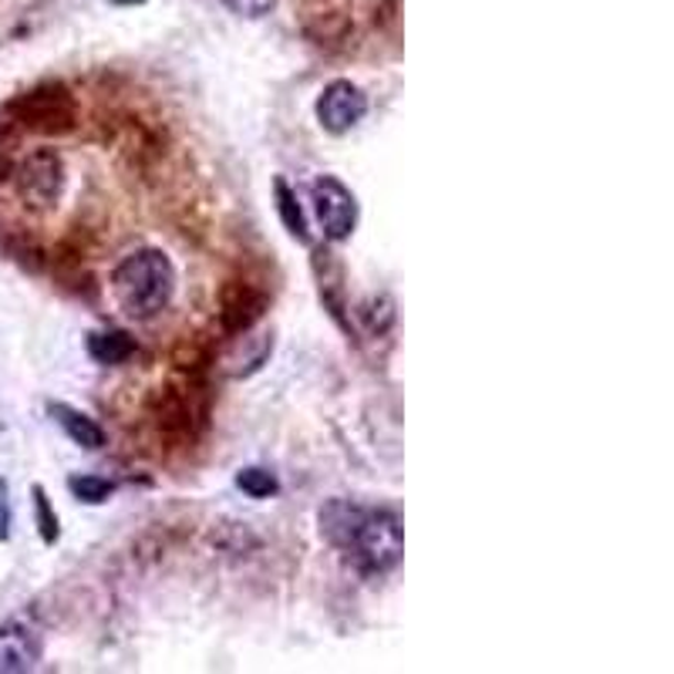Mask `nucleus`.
I'll list each match as a JSON object with an SVG mask.
<instances>
[{
    "instance_id": "f257e3e1",
    "label": "nucleus",
    "mask_w": 674,
    "mask_h": 674,
    "mask_svg": "<svg viewBox=\"0 0 674 674\" xmlns=\"http://www.w3.org/2000/svg\"><path fill=\"white\" fill-rule=\"evenodd\" d=\"M111 291L132 317H155L176 294V267L162 250H135L111 273Z\"/></svg>"
},
{
    "instance_id": "f03ea898",
    "label": "nucleus",
    "mask_w": 674,
    "mask_h": 674,
    "mask_svg": "<svg viewBox=\"0 0 674 674\" xmlns=\"http://www.w3.org/2000/svg\"><path fill=\"white\" fill-rule=\"evenodd\" d=\"M8 126L28 129V132H44V135H68L78 126V105L75 95L62 81L37 85L24 95H18L8 108Z\"/></svg>"
},
{
    "instance_id": "7ed1b4c3",
    "label": "nucleus",
    "mask_w": 674,
    "mask_h": 674,
    "mask_svg": "<svg viewBox=\"0 0 674 674\" xmlns=\"http://www.w3.org/2000/svg\"><path fill=\"white\" fill-rule=\"evenodd\" d=\"M345 550L365 574H388L402 559V523L391 510H361Z\"/></svg>"
},
{
    "instance_id": "20e7f679",
    "label": "nucleus",
    "mask_w": 674,
    "mask_h": 674,
    "mask_svg": "<svg viewBox=\"0 0 674 674\" xmlns=\"http://www.w3.org/2000/svg\"><path fill=\"white\" fill-rule=\"evenodd\" d=\"M199 391L203 388H173L165 384L159 391H152L149 399V418L155 422L159 435L168 442V445H186L199 435V428L206 425V402L199 405Z\"/></svg>"
},
{
    "instance_id": "39448f33",
    "label": "nucleus",
    "mask_w": 674,
    "mask_h": 674,
    "mask_svg": "<svg viewBox=\"0 0 674 674\" xmlns=\"http://www.w3.org/2000/svg\"><path fill=\"white\" fill-rule=\"evenodd\" d=\"M14 189L18 196L24 199V206L31 209H51L65 196V186H68V168H65V159L54 152V149H34L28 152L14 168Z\"/></svg>"
},
{
    "instance_id": "423d86ee",
    "label": "nucleus",
    "mask_w": 674,
    "mask_h": 674,
    "mask_svg": "<svg viewBox=\"0 0 674 674\" xmlns=\"http://www.w3.org/2000/svg\"><path fill=\"white\" fill-rule=\"evenodd\" d=\"M267 311V294L253 284L247 276H237V280H227V284L219 287V307H216V320H219V330L222 334H247Z\"/></svg>"
},
{
    "instance_id": "0eeeda50",
    "label": "nucleus",
    "mask_w": 674,
    "mask_h": 674,
    "mask_svg": "<svg viewBox=\"0 0 674 674\" xmlns=\"http://www.w3.org/2000/svg\"><path fill=\"white\" fill-rule=\"evenodd\" d=\"M314 196V209L317 219L324 227L327 240H348L355 233V222H358V203L351 196V189L345 183H337L334 176H320L311 186Z\"/></svg>"
},
{
    "instance_id": "6e6552de",
    "label": "nucleus",
    "mask_w": 674,
    "mask_h": 674,
    "mask_svg": "<svg viewBox=\"0 0 674 674\" xmlns=\"http://www.w3.org/2000/svg\"><path fill=\"white\" fill-rule=\"evenodd\" d=\"M365 111H368V98L351 81H330L317 98V119L334 135L351 132L365 119Z\"/></svg>"
},
{
    "instance_id": "1a4fd4ad",
    "label": "nucleus",
    "mask_w": 674,
    "mask_h": 674,
    "mask_svg": "<svg viewBox=\"0 0 674 674\" xmlns=\"http://www.w3.org/2000/svg\"><path fill=\"white\" fill-rule=\"evenodd\" d=\"M41 661V634L24 621L0 624V674L31 671Z\"/></svg>"
},
{
    "instance_id": "9d476101",
    "label": "nucleus",
    "mask_w": 674,
    "mask_h": 674,
    "mask_svg": "<svg viewBox=\"0 0 674 674\" xmlns=\"http://www.w3.org/2000/svg\"><path fill=\"white\" fill-rule=\"evenodd\" d=\"M47 412H51L54 422L65 428V435H68L75 445H81V448H101V445H105V432H101L88 415L75 412L72 405L54 402V405H47Z\"/></svg>"
},
{
    "instance_id": "9b49d317",
    "label": "nucleus",
    "mask_w": 674,
    "mask_h": 674,
    "mask_svg": "<svg viewBox=\"0 0 674 674\" xmlns=\"http://www.w3.org/2000/svg\"><path fill=\"white\" fill-rule=\"evenodd\" d=\"M88 355L98 365H122L135 355V341L132 334L119 330V327H108V330H95L88 337Z\"/></svg>"
},
{
    "instance_id": "f8f14e48",
    "label": "nucleus",
    "mask_w": 674,
    "mask_h": 674,
    "mask_svg": "<svg viewBox=\"0 0 674 674\" xmlns=\"http://www.w3.org/2000/svg\"><path fill=\"white\" fill-rule=\"evenodd\" d=\"M273 193H276V209H280V219H284V227L297 237V240H307V219L297 206V196L291 193V186L284 180L273 183Z\"/></svg>"
},
{
    "instance_id": "ddd939ff",
    "label": "nucleus",
    "mask_w": 674,
    "mask_h": 674,
    "mask_svg": "<svg viewBox=\"0 0 674 674\" xmlns=\"http://www.w3.org/2000/svg\"><path fill=\"white\" fill-rule=\"evenodd\" d=\"M361 320L371 334H384L391 324H395V311H391V301L381 294V297H371L368 304H361Z\"/></svg>"
},
{
    "instance_id": "4468645a",
    "label": "nucleus",
    "mask_w": 674,
    "mask_h": 674,
    "mask_svg": "<svg viewBox=\"0 0 674 674\" xmlns=\"http://www.w3.org/2000/svg\"><path fill=\"white\" fill-rule=\"evenodd\" d=\"M68 489H72L81 502H91V506L108 502V496L116 492V486H111L108 479H101V476H78V479L68 482Z\"/></svg>"
},
{
    "instance_id": "2eb2a0df",
    "label": "nucleus",
    "mask_w": 674,
    "mask_h": 674,
    "mask_svg": "<svg viewBox=\"0 0 674 674\" xmlns=\"http://www.w3.org/2000/svg\"><path fill=\"white\" fill-rule=\"evenodd\" d=\"M237 486L247 492V496H253V499H270L280 486H276V479H273V472H267V469H243L240 476H237Z\"/></svg>"
},
{
    "instance_id": "dca6fc26",
    "label": "nucleus",
    "mask_w": 674,
    "mask_h": 674,
    "mask_svg": "<svg viewBox=\"0 0 674 674\" xmlns=\"http://www.w3.org/2000/svg\"><path fill=\"white\" fill-rule=\"evenodd\" d=\"M34 510H37V530H41L44 543H54L58 540V517L51 513V502H47L41 486H34Z\"/></svg>"
},
{
    "instance_id": "f3484780",
    "label": "nucleus",
    "mask_w": 674,
    "mask_h": 674,
    "mask_svg": "<svg viewBox=\"0 0 674 674\" xmlns=\"http://www.w3.org/2000/svg\"><path fill=\"white\" fill-rule=\"evenodd\" d=\"M222 4H227L240 18H263V14L273 11L276 0H222Z\"/></svg>"
},
{
    "instance_id": "a211bd4d",
    "label": "nucleus",
    "mask_w": 674,
    "mask_h": 674,
    "mask_svg": "<svg viewBox=\"0 0 674 674\" xmlns=\"http://www.w3.org/2000/svg\"><path fill=\"white\" fill-rule=\"evenodd\" d=\"M11 536V489L8 479H0V540Z\"/></svg>"
}]
</instances>
